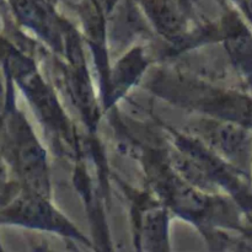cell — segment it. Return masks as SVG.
Wrapping results in <instances>:
<instances>
[{"label": "cell", "instance_id": "6da1fadb", "mask_svg": "<svg viewBox=\"0 0 252 252\" xmlns=\"http://www.w3.org/2000/svg\"><path fill=\"white\" fill-rule=\"evenodd\" d=\"M12 155L20 175L32 192L44 194L48 189L44 153L26 126L17 121L15 126Z\"/></svg>", "mask_w": 252, "mask_h": 252}, {"label": "cell", "instance_id": "7a4b0ae2", "mask_svg": "<svg viewBox=\"0 0 252 252\" xmlns=\"http://www.w3.org/2000/svg\"><path fill=\"white\" fill-rule=\"evenodd\" d=\"M4 217H9V220L29 225L43 226L47 229H56L58 231L71 230L65 219L57 213L48 203L42 199L41 194L33 192L24 194L10 206Z\"/></svg>", "mask_w": 252, "mask_h": 252}, {"label": "cell", "instance_id": "3957f363", "mask_svg": "<svg viewBox=\"0 0 252 252\" xmlns=\"http://www.w3.org/2000/svg\"><path fill=\"white\" fill-rule=\"evenodd\" d=\"M206 139L225 157L240 159L249 147V133L245 128L228 122L207 125L204 127Z\"/></svg>", "mask_w": 252, "mask_h": 252}, {"label": "cell", "instance_id": "277c9868", "mask_svg": "<svg viewBox=\"0 0 252 252\" xmlns=\"http://www.w3.org/2000/svg\"><path fill=\"white\" fill-rule=\"evenodd\" d=\"M144 6L162 33L172 36L181 32L182 16L171 0H144Z\"/></svg>", "mask_w": 252, "mask_h": 252}, {"label": "cell", "instance_id": "5b68a950", "mask_svg": "<svg viewBox=\"0 0 252 252\" xmlns=\"http://www.w3.org/2000/svg\"><path fill=\"white\" fill-rule=\"evenodd\" d=\"M169 196L172 203L187 214H199L208 206V201L201 193L179 180L169 182Z\"/></svg>", "mask_w": 252, "mask_h": 252}, {"label": "cell", "instance_id": "8992f818", "mask_svg": "<svg viewBox=\"0 0 252 252\" xmlns=\"http://www.w3.org/2000/svg\"><path fill=\"white\" fill-rule=\"evenodd\" d=\"M244 2H245L246 11H248V14L250 15V17L252 19V0H244Z\"/></svg>", "mask_w": 252, "mask_h": 252}]
</instances>
